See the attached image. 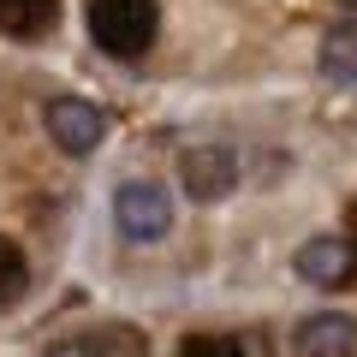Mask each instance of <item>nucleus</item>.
I'll return each instance as SVG.
<instances>
[{
  "instance_id": "f257e3e1",
  "label": "nucleus",
  "mask_w": 357,
  "mask_h": 357,
  "mask_svg": "<svg viewBox=\"0 0 357 357\" xmlns=\"http://www.w3.org/2000/svg\"><path fill=\"white\" fill-rule=\"evenodd\" d=\"M155 24H161L155 0H89V36L114 60H137L155 42Z\"/></svg>"
},
{
  "instance_id": "f03ea898",
  "label": "nucleus",
  "mask_w": 357,
  "mask_h": 357,
  "mask_svg": "<svg viewBox=\"0 0 357 357\" xmlns=\"http://www.w3.org/2000/svg\"><path fill=\"white\" fill-rule=\"evenodd\" d=\"M114 227H119V238H131V244L167 238V227H173V197H167L155 178H126L114 191Z\"/></svg>"
},
{
  "instance_id": "7ed1b4c3",
  "label": "nucleus",
  "mask_w": 357,
  "mask_h": 357,
  "mask_svg": "<svg viewBox=\"0 0 357 357\" xmlns=\"http://www.w3.org/2000/svg\"><path fill=\"white\" fill-rule=\"evenodd\" d=\"M42 126H48V137L66 155H89V149H102V137H107V114L96 102H84V96H54Z\"/></svg>"
},
{
  "instance_id": "20e7f679",
  "label": "nucleus",
  "mask_w": 357,
  "mask_h": 357,
  "mask_svg": "<svg viewBox=\"0 0 357 357\" xmlns=\"http://www.w3.org/2000/svg\"><path fill=\"white\" fill-rule=\"evenodd\" d=\"M178 185L197 197V203H220V197L238 185V155L227 143H191L178 155Z\"/></svg>"
},
{
  "instance_id": "39448f33",
  "label": "nucleus",
  "mask_w": 357,
  "mask_h": 357,
  "mask_svg": "<svg viewBox=\"0 0 357 357\" xmlns=\"http://www.w3.org/2000/svg\"><path fill=\"white\" fill-rule=\"evenodd\" d=\"M292 268L310 286H345L357 274V238H345V232H316V238L298 244Z\"/></svg>"
},
{
  "instance_id": "423d86ee",
  "label": "nucleus",
  "mask_w": 357,
  "mask_h": 357,
  "mask_svg": "<svg viewBox=\"0 0 357 357\" xmlns=\"http://www.w3.org/2000/svg\"><path fill=\"white\" fill-rule=\"evenodd\" d=\"M292 345H298V357H351V345H357V321L340 316V310L304 316V321H298V333H292Z\"/></svg>"
},
{
  "instance_id": "0eeeda50",
  "label": "nucleus",
  "mask_w": 357,
  "mask_h": 357,
  "mask_svg": "<svg viewBox=\"0 0 357 357\" xmlns=\"http://www.w3.org/2000/svg\"><path fill=\"white\" fill-rule=\"evenodd\" d=\"M60 24V0H0V36L36 42Z\"/></svg>"
},
{
  "instance_id": "6e6552de",
  "label": "nucleus",
  "mask_w": 357,
  "mask_h": 357,
  "mask_svg": "<svg viewBox=\"0 0 357 357\" xmlns=\"http://www.w3.org/2000/svg\"><path fill=\"white\" fill-rule=\"evenodd\" d=\"M321 72L333 84H351L357 77V18H345V24H333L321 36Z\"/></svg>"
},
{
  "instance_id": "1a4fd4ad",
  "label": "nucleus",
  "mask_w": 357,
  "mask_h": 357,
  "mask_svg": "<svg viewBox=\"0 0 357 357\" xmlns=\"http://www.w3.org/2000/svg\"><path fill=\"white\" fill-rule=\"evenodd\" d=\"M84 340L89 357H149V340H143L137 328H126V321H107V328H89L77 333Z\"/></svg>"
},
{
  "instance_id": "9d476101",
  "label": "nucleus",
  "mask_w": 357,
  "mask_h": 357,
  "mask_svg": "<svg viewBox=\"0 0 357 357\" xmlns=\"http://www.w3.org/2000/svg\"><path fill=\"white\" fill-rule=\"evenodd\" d=\"M24 286H30V262H24V250H18L13 238H0V310L18 304V298H24Z\"/></svg>"
},
{
  "instance_id": "9b49d317",
  "label": "nucleus",
  "mask_w": 357,
  "mask_h": 357,
  "mask_svg": "<svg viewBox=\"0 0 357 357\" xmlns=\"http://www.w3.org/2000/svg\"><path fill=\"white\" fill-rule=\"evenodd\" d=\"M178 357H244V340H232V333H185Z\"/></svg>"
},
{
  "instance_id": "f8f14e48",
  "label": "nucleus",
  "mask_w": 357,
  "mask_h": 357,
  "mask_svg": "<svg viewBox=\"0 0 357 357\" xmlns=\"http://www.w3.org/2000/svg\"><path fill=\"white\" fill-rule=\"evenodd\" d=\"M48 357H89V351H84V340H60V345H48Z\"/></svg>"
},
{
  "instance_id": "ddd939ff",
  "label": "nucleus",
  "mask_w": 357,
  "mask_h": 357,
  "mask_svg": "<svg viewBox=\"0 0 357 357\" xmlns=\"http://www.w3.org/2000/svg\"><path fill=\"white\" fill-rule=\"evenodd\" d=\"M345 6H351V13H357V0H345Z\"/></svg>"
}]
</instances>
